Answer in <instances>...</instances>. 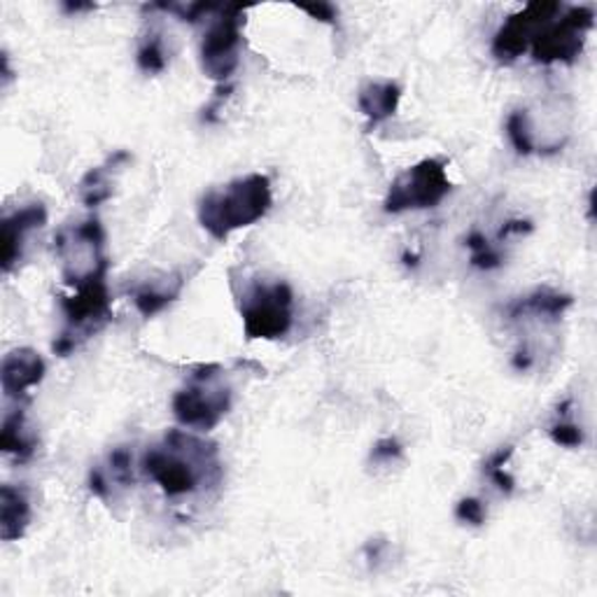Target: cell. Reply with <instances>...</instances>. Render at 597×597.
I'll return each instance as SVG.
<instances>
[{"mask_svg": "<svg viewBox=\"0 0 597 597\" xmlns=\"http://www.w3.org/2000/svg\"><path fill=\"white\" fill-rule=\"evenodd\" d=\"M136 64L142 72H148V76H159V72H164L169 66L164 35H161L159 31H150L148 35H145L136 54Z\"/></svg>", "mask_w": 597, "mask_h": 597, "instance_id": "d6986e66", "label": "cell"}, {"mask_svg": "<svg viewBox=\"0 0 597 597\" xmlns=\"http://www.w3.org/2000/svg\"><path fill=\"white\" fill-rule=\"evenodd\" d=\"M239 309L250 341H276L292 330L295 292L285 280H252L239 297Z\"/></svg>", "mask_w": 597, "mask_h": 597, "instance_id": "5b68a950", "label": "cell"}, {"mask_svg": "<svg viewBox=\"0 0 597 597\" xmlns=\"http://www.w3.org/2000/svg\"><path fill=\"white\" fill-rule=\"evenodd\" d=\"M274 206V190L264 173L231 180L220 190H210L198 202V225L215 241H227L233 231L257 225Z\"/></svg>", "mask_w": 597, "mask_h": 597, "instance_id": "7a4b0ae2", "label": "cell"}, {"mask_svg": "<svg viewBox=\"0 0 597 597\" xmlns=\"http://www.w3.org/2000/svg\"><path fill=\"white\" fill-rule=\"evenodd\" d=\"M47 374L45 359L33 348H14L3 357L0 365V388H3L5 400L26 402L28 392L43 383Z\"/></svg>", "mask_w": 597, "mask_h": 597, "instance_id": "7c38bea8", "label": "cell"}, {"mask_svg": "<svg viewBox=\"0 0 597 597\" xmlns=\"http://www.w3.org/2000/svg\"><path fill=\"white\" fill-rule=\"evenodd\" d=\"M185 274H171L164 278H154L150 283H142L134 292V303L142 318H154L180 297L185 287Z\"/></svg>", "mask_w": 597, "mask_h": 597, "instance_id": "e0dca14e", "label": "cell"}, {"mask_svg": "<svg viewBox=\"0 0 597 597\" xmlns=\"http://www.w3.org/2000/svg\"><path fill=\"white\" fill-rule=\"evenodd\" d=\"M301 12L311 14L313 20L318 22H324V24H336V8L330 5V3H315V5H299Z\"/></svg>", "mask_w": 597, "mask_h": 597, "instance_id": "4316f807", "label": "cell"}, {"mask_svg": "<svg viewBox=\"0 0 597 597\" xmlns=\"http://www.w3.org/2000/svg\"><path fill=\"white\" fill-rule=\"evenodd\" d=\"M31 526V500L24 487L0 485V539L20 541Z\"/></svg>", "mask_w": 597, "mask_h": 597, "instance_id": "5bb4252c", "label": "cell"}, {"mask_svg": "<svg viewBox=\"0 0 597 597\" xmlns=\"http://www.w3.org/2000/svg\"><path fill=\"white\" fill-rule=\"evenodd\" d=\"M54 252L61 260V276L68 287L107 276L111 262L105 255V229L99 217L64 227L54 239Z\"/></svg>", "mask_w": 597, "mask_h": 597, "instance_id": "8992f818", "label": "cell"}, {"mask_svg": "<svg viewBox=\"0 0 597 597\" xmlns=\"http://www.w3.org/2000/svg\"><path fill=\"white\" fill-rule=\"evenodd\" d=\"M464 245L469 248V252H472V266L481 268V271H493V268H500L504 257L502 252L497 248H493V243L487 241L481 231H472L469 237L464 239Z\"/></svg>", "mask_w": 597, "mask_h": 597, "instance_id": "44dd1931", "label": "cell"}, {"mask_svg": "<svg viewBox=\"0 0 597 597\" xmlns=\"http://www.w3.org/2000/svg\"><path fill=\"white\" fill-rule=\"evenodd\" d=\"M175 421L194 432H210L231 409V388L222 381L220 365L198 367L171 402Z\"/></svg>", "mask_w": 597, "mask_h": 597, "instance_id": "277c9868", "label": "cell"}, {"mask_svg": "<svg viewBox=\"0 0 597 597\" xmlns=\"http://www.w3.org/2000/svg\"><path fill=\"white\" fill-rule=\"evenodd\" d=\"M76 292L61 297L64 330L51 343L54 355L68 357L82 348L84 343L99 334L107 322L113 320V299L105 278L89 280L84 285L72 287Z\"/></svg>", "mask_w": 597, "mask_h": 597, "instance_id": "3957f363", "label": "cell"}, {"mask_svg": "<svg viewBox=\"0 0 597 597\" xmlns=\"http://www.w3.org/2000/svg\"><path fill=\"white\" fill-rule=\"evenodd\" d=\"M126 161H131V154L119 150L113 157H107L105 164L92 169L80 180V198L87 208H96L113 196L115 175L119 173V169L126 164Z\"/></svg>", "mask_w": 597, "mask_h": 597, "instance_id": "9a60e30c", "label": "cell"}, {"mask_svg": "<svg viewBox=\"0 0 597 597\" xmlns=\"http://www.w3.org/2000/svg\"><path fill=\"white\" fill-rule=\"evenodd\" d=\"M456 518L460 523H469V526L479 528V526H483V523H485V506L477 497H464L456 506Z\"/></svg>", "mask_w": 597, "mask_h": 597, "instance_id": "d4e9b609", "label": "cell"}, {"mask_svg": "<svg viewBox=\"0 0 597 597\" xmlns=\"http://www.w3.org/2000/svg\"><path fill=\"white\" fill-rule=\"evenodd\" d=\"M560 415H563V413H560ZM549 437H551V441L555 446H563V448H578L584 444L582 427L574 425L572 421H565V415L555 425H551Z\"/></svg>", "mask_w": 597, "mask_h": 597, "instance_id": "cb8c5ba5", "label": "cell"}, {"mask_svg": "<svg viewBox=\"0 0 597 597\" xmlns=\"http://www.w3.org/2000/svg\"><path fill=\"white\" fill-rule=\"evenodd\" d=\"M565 8L560 3H549V0H539V3H530L520 12L512 14L506 20L493 38V57L502 64H514L520 59L537 38V33L544 28L551 20L563 12Z\"/></svg>", "mask_w": 597, "mask_h": 597, "instance_id": "30bf717a", "label": "cell"}, {"mask_svg": "<svg viewBox=\"0 0 597 597\" xmlns=\"http://www.w3.org/2000/svg\"><path fill=\"white\" fill-rule=\"evenodd\" d=\"M574 299L570 295L555 292L549 287H539L535 292L516 299L514 303L506 306V318L509 320H523V318H560Z\"/></svg>", "mask_w": 597, "mask_h": 597, "instance_id": "2e32d148", "label": "cell"}, {"mask_svg": "<svg viewBox=\"0 0 597 597\" xmlns=\"http://www.w3.org/2000/svg\"><path fill=\"white\" fill-rule=\"evenodd\" d=\"M45 222L47 208L43 204H28L3 217V225H0V266H3V274H10L22 262L28 237L33 231L43 229Z\"/></svg>", "mask_w": 597, "mask_h": 597, "instance_id": "8fae6325", "label": "cell"}, {"mask_svg": "<svg viewBox=\"0 0 597 597\" xmlns=\"http://www.w3.org/2000/svg\"><path fill=\"white\" fill-rule=\"evenodd\" d=\"M140 467L171 500L202 493L222 479L217 446L183 429H171L159 446L145 450Z\"/></svg>", "mask_w": 597, "mask_h": 597, "instance_id": "6da1fadb", "label": "cell"}, {"mask_svg": "<svg viewBox=\"0 0 597 597\" xmlns=\"http://www.w3.org/2000/svg\"><path fill=\"white\" fill-rule=\"evenodd\" d=\"M532 355H530V351H526V348H523V351H518L516 355H514V367L516 369H520V371H526V369H530L532 367Z\"/></svg>", "mask_w": 597, "mask_h": 597, "instance_id": "f1b7e54d", "label": "cell"}, {"mask_svg": "<svg viewBox=\"0 0 597 597\" xmlns=\"http://www.w3.org/2000/svg\"><path fill=\"white\" fill-rule=\"evenodd\" d=\"M506 136H509L514 150L518 154L528 157V154L537 152L532 122H530V113L526 111V107H520V111H514L509 117H506Z\"/></svg>", "mask_w": 597, "mask_h": 597, "instance_id": "ffe728a7", "label": "cell"}, {"mask_svg": "<svg viewBox=\"0 0 597 597\" xmlns=\"http://www.w3.org/2000/svg\"><path fill=\"white\" fill-rule=\"evenodd\" d=\"M595 26V12L586 5L567 8L537 33L530 45L537 64H572L582 57L586 35Z\"/></svg>", "mask_w": 597, "mask_h": 597, "instance_id": "9c48e42d", "label": "cell"}, {"mask_svg": "<svg viewBox=\"0 0 597 597\" xmlns=\"http://www.w3.org/2000/svg\"><path fill=\"white\" fill-rule=\"evenodd\" d=\"M66 12H84V10H94V5H82V3H66Z\"/></svg>", "mask_w": 597, "mask_h": 597, "instance_id": "f546056e", "label": "cell"}, {"mask_svg": "<svg viewBox=\"0 0 597 597\" xmlns=\"http://www.w3.org/2000/svg\"><path fill=\"white\" fill-rule=\"evenodd\" d=\"M400 458H402V444L392 437L376 441L371 448V462H394Z\"/></svg>", "mask_w": 597, "mask_h": 597, "instance_id": "484cf974", "label": "cell"}, {"mask_svg": "<svg viewBox=\"0 0 597 597\" xmlns=\"http://www.w3.org/2000/svg\"><path fill=\"white\" fill-rule=\"evenodd\" d=\"M530 231H532V222H528V220H509L500 229L497 237L502 241V239L514 237V233H530Z\"/></svg>", "mask_w": 597, "mask_h": 597, "instance_id": "83f0119b", "label": "cell"}, {"mask_svg": "<svg viewBox=\"0 0 597 597\" xmlns=\"http://www.w3.org/2000/svg\"><path fill=\"white\" fill-rule=\"evenodd\" d=\"M402 101V89L392 80H371L359 89L357 107L359 113L367 117L369 129L388 122Z\"/></svg>", "mask_w": 597, "mask_h": 597, "instance_id": "4fadbf2b", "label": "cell"}, {"mask_svg": "<svg viewBox=\"0 0 597 597\" xmlns=\"http://www.w3.org/2000/svg\"><path fill=\"white\" fill-rule=\"evenodd\" d=\"M245 8L225 5L220 16H215L202 41V68L206 76L220 84H229L231 76L241 64Z\"/></svg>", "mask_w": 597, "mask_h": 597, "instance_id": "ba28073f", "label": "cell"}, {"mask_svg": "<svg viewBox=\"0 0 597 597\" xmlns=\"http://www.w3.org/2000/svg\"><path fill=\"white\" fill-rule=\"evenodd\" d=\"M134 456L129 448H115L111 458H107V469H103V474L107 483L119 485V487H129L134 483Z\"/></svg>", "mask_w": 597, "mask_h": 597, "instance_id": "603a6c76", "label": "cell"}, {"mask_svg": "<svg viewBox=\"0 0 597 597\" xmlns=\"http://www.w3.org/2000/svg\"><path fill=\"white\" fill-rule=\"evenodd\" d=\"M0 448L3 454L14 456L20 462H26L35 448H38V439L35 434L26 427V415L24 409H14L5 415L3 427H0Z\"/></svg>", "mask_w": 597, "mask_h": 597, "instance_id": "ac0fdd59", "label": "cell"}, {"mask_svg": "<svg viewBox=\"0 0 597 597\" xmlns=\"http://www.w3.org/2000/svg\"><path fill=\"white\" fill-rule=\"evenodd\" d=\"M512 456H514V446H504L485 462L487 479H491L497 485V491L504 495H512L516 487V479L506 472V462H509Z\"/></svg>", "mask_w": 597, "mask_h": 597, "instance_id": "7402d4cb", "label": "cell"}, {"mask_svg": "<svg viewBox=\"0 0 597 597\" xmlns=\"http://www.w3.org/2000/svg\"><path fill=\"white\" fill-rule=\"evenodd\" d=\"M454 190L441 159H423L394 180L383 202V210L400 215L409 210L437 208Z\"/></svg>", "mask_w": 597, "mask_h": 597, "instance_id": "52a82bcc", "label": "cell"}]
</instances>
